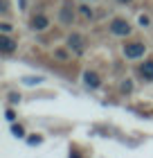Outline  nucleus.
Segmentation results:
<instances>
[{
	"instance_id": "nucleus-1",
	"label": "nucleus",
	"mask_w": 153,
	"mask_h": 158,
	"mask_svg": "<svg viewBox=\"0 0 153 158\" xmlns=\"http://www.w3.org/2000/svg\"><path fill=\"white\" fill-rule=\"evenodd\" d=\"M111 32L115 34V36H126V34L131 32L128 20H124V18H115L113 23H111Z\"/></svg>"
},
{
	"instance_id": "nucleus-2",
	"label": "nucleus",
	"mask_w": 153,
	"mask_h": 158,
	"mask_svg": "<svg viewBox=\"0 0 153 158\" xmlns=\"http://www.w3.org/2000/svg\"><path fill=\"white\" fill-rule=\"evenodd\" d=\"M142 54H144V43H128V45H124V56L126 59H137Z\"/></svg>"
},
{
	"instance_id": "nucleus-3",
	"label": "nucleus",
	"mask_w": 153,
	"mask_h": 158,
	"mask_svg": "<svg viewBox=\"0 0 153 158\" xmlns=\"http://www.w3.org/2000/svg\"><path fill=\"white\" fill-rule=\"evenodd\" d=\"M68 45H70V50H74V52H81L83 50V39L79 36V34H72L68 39Z\"/></svg>"
},
{
	"instance_id": "nucleus-4",
	"label": "nucleus",
	"mask_w": 153,
	"mask_h": 158,
	"mask_svg": "<svg viewBox=\"0 0 153 158\" xmlns=\"http://www.w3.org/2000/svg\"><path fill=\"white\" fill-rule=\"evenodd\" d=\"M72 9H74V7H70V5H63V9H61V20L65 25L72 23V16H74V11H72Z\"/></svg>"
},
{
	"instance_id": "nucleus-5",
	"label": "nucleus",
	"mask_w": 153,
	"mask_h": 158,
	"mask_svg": "<svg viewBox=\"0 0 153 158\" xmlns=\"http://www.w3.org/2000/svg\"><path fill=\"white\" fill-rule=\"evenodd\" d=\"M83 81H86L88 88H97V86H99V77L95 75V73H86L83 75Z\"/></svg>"
},
{
	"instance_id": "nucleus-6",
	"label": "nucleus",
	"mask_w": 153,
	"mask_h": 158,
	"mask_svg": "<svg viewBox=\"0 0 153 158\" xmlns=\"http://www.w3.org/2000/svg\"><path fill=\"white\" fill-rule=\"evenodd\" d=\"M32 27H34V30H45V27H47V18H45V16H41V14H38V16H34Z\"/></svg>"
},
{
	"instance_id": "nucleus-7",
	"label": "nucleus",
	"mask_w": 153,
	"mask_h": 158,
	"mask_svg": "<svg viewBox=\"0 0 153 158\" xmlns=\"http://www.w3.org/2000/svg\"><path fill=\"white\" fill-rule=\"evenodd\" d=\"M140 73H142L144 79H153V61H147V63L140 68Z\"/></svg>"
},
{
	"instance_id": "nucleus-8",
	"label": "nucleus",
	"mask_w": 153,
	"mask_h": 158,
	"mask_svg": "<svg viewBox=\"0 0 153 158\" xmlns=\"http://www.w3.org/2000/svg\"><path fill=\"white\" fill-rule=\"evenodd\" d=\"M0 45H2V52H14V48H16V43H14V41H11L9 36H5Z\"/></svg>"
},
{
	"instance_id": "nucleus-9",
	"label": "nucleus",
	"mask_w": 153,
	"mask_h": 158,
	"mask_svg": "<svg viewBox=\"0 0 153 158\" xmlns=\"http://www.w3.org/2000/svg\"><path fill=\"white\" fill-rule=\"evenodd\" d=\"M79 9H81V14H83L86 18H92V9H88L86 5H83V7H79Z\"/></svg>"
},
{
	"instance_id": "nucleus-10",
	"label": "nucleus",
	"mask_w": 153,
	"mask_h": 158,
	"mask_svg": "<svg viewBox=\"0 0 153 158\" xmlns=\"http://www.w3.org/2000/svg\"><path fill=\"white\" fill-rule=\"evenodd\" d=\"M131 88H133V84H131V79H126V81L122 84V90H126V93H128Z\"/></svg>"
},
{
	"instance_id": "nucleus-11",
	"label": "nucleus",
	"mask_w": 153,
	"mask_h": 158,
	"mask_svg": "<svg viewBox=\"0 0 153 158\" xmlns=\"http://www.w3.org/2000/svg\"><path fill=\"white\" fill-rule=\"evenodd\" d=\"M23 127H14V135H18V138H23Z\"/></svg>"
},
{
	"instance_id": "nucleus-12",
	"label": "nucleus",
	"mask_w": 153,
	"mask_h": 158,
	"mask_svg": "<svg viewBox=\"0 0 153 158\" xmlns=\"http://www.w3.org/2000/svg\"><path fill=\"white\" fill-rule=\"evenodd\" d=\"M0 27H2V32H5V34H9V32H11V25H9V23H2Z\"/></svg>"
},
{
	"instance_id": "nucleus-13",
	"label": "nucleus",
	"mask_w": 153,
	"mask_h": 158,
	"mask_svg": "<svg viewBox=\"0 0 153 158\" xmlns=\"http://www.w3.org/2000/svg\"><path fill=\"white\" fill-rule=\"evenodd\" d=\"M149 23H151V20L147 16H140V25H149Z\"/></svg>"
},
{
	"instance_id": "nucleus-14",
	"label": "nucleus",
	"mask_w": 153,
	"mask_h": 158,
	"mask_svg": "<svg viewBox=\"0 0 153 158\" xmlns=\"http://www.w3.org/2000/svg\"><path fill=\"white\" fill-rule=\"evenodd\" d=\"M70 158H79V154H74V152H72V154H70Z\"/></svg>"
},
{
	"instance_id": "nucleus-15",
	"label": "nucleus",
	"mask_w": 153,
	"mask_h": 158,
	"mask_svg": "<svg viewBox=\"0 0 153 158\" xmlns=\"http://www.w3.org/2000/svg\"><path fill=\"white\" fill-rule=\"evenodd\" d=\"M119 2H131V0H119Z\"/></svg>"
}]
</instances>
